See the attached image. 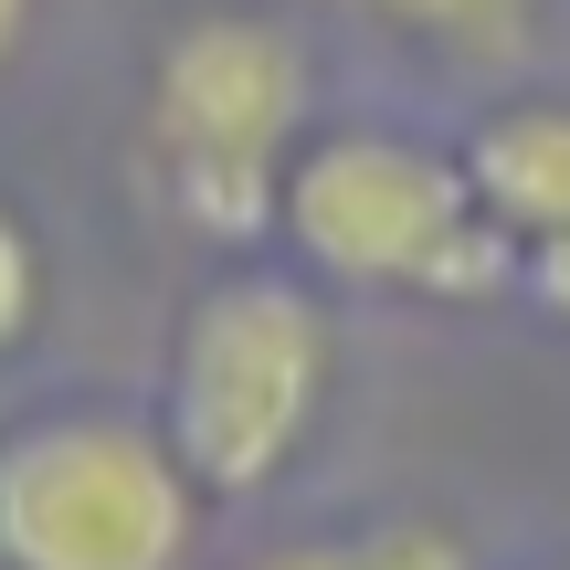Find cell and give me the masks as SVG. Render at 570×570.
I'll return each instance as SVG.
<instances>
[{
  "label": "cell",
  "instance_id": "cell-1",
  "mask_svg": "<svg viewBox=\"0 0 570 570\" xmlns=\"http://www.w3.org/2000/svg\"><path fill=\"white\" fill-rule=\"evenodd\" d=\"M148 180L202 244L275 233L285 169L317 138V42L265 0H202L148 42Z\"/></svg>",
  "mask_w": 570,
  "mask_h": 570
},
{
  "label": "cell",
  "instance_id": "cell-2",
  "mask_svg": "<svg viewBox=\"0 0 570 570\" xmlns=\"http://www.w3.org/2000/svg\"><path fill=\"white\" fill-rule=\"evenodd\" d=\"M275 244L327 296H518V254L475 202L465 148L402 117H317V138L285 169Z\"/></svg>",
  "mask_w": 570,
  "mask_h": 570
},
{
  "label": "cell",
  "instance_id": "cell-3",
  "mask_svg": "<svg viewBox=\"0 0 570 570\" xmlns=\"http://www.w3.org/2000/svg\"><path fill=\"white\" fill-rule=\"evenodd\" d=\"M338 306L306 265H223L180 296L159 360V433L212 508L265 497L327 423Z\"/></svg>",
  "mask_w": 570,
  "mask_h": 570
},
{
  "label": "cell",
  "instance_id": "cell-4",
  "mask_svg": "<svg viewBox=\"0 0 570 570\" xmlns=\"http://www.w3.org/2000/svg\"><path fill=\"white\" fill-rule=\"evenodd\" d=\"M202 518L159 412L42 402L0 423V570H190Z\"/></svg>",
  "mask_w": 570,
  "mask_h": 570
},
{
  "label": "cell",
  "instance_id": "cell-5",
  "mask_svg": "<svg viewBox=\"0 0 570 570\" xmlns=\"http://www.w3.org/2000/svg\"><path fill=\"white\" fill-rule=\"evenodd\" d=\"M454 148L518 254V296L570 327V96H497Z\"/></svg>",
  "mask_w": 570,
  "mask_h": 570
},
{
  "label": "cell",
  "instance_id": "cell-6",
  "mask_svg": "<svg viewBox=\"0 0 570 570\" xmlns=\"http://www.w3.org/2000/svg\"><path fill=\"white\" fill-rule=\"evenodd\" d=\"M233 570H487V550L465 539V518H370V529H327V539H275V550L233 560Z\"/></svg>",
  "mask_w": 570,
  "mask_h": 570
},
{
  "label": "cell",
  "instance_id": "cell-7",
  "mask_svg": "<svg viewBox=\"0 0 570 570\" xmlns=\"http://www.w3.org/2000/svg\"><path fill=\"white\" fill-rule=\"evenodd\" d=\"M370 21L444 63H508V53H529L539 0H370Z\"/></svg>",
  "mask_w": 570,
  "mask_h": 570
},
{
  "label": "cell",
  "instance_id": "cell-8",
  "mask_svg": "<svg viewBox=\"0 0 570 570\" xmlns=\"http://www.w3.org/2000/svg\"><path fill=\"white\" fill-rule=\"evenodd\" d=\"M42 306H53V254H42L32 212L0 202V348H21L42 327Z\"/></svg>",
  "mask_w": 570,
  "mask_h": 570
},
{
  "label": "cell",
  "instance_id": "cell-9",
  "mask_svg": "<svg viewBox=\"0 0 570 570\" xmlns=\"http://www.w3.org/2000/svg\"><path fill=\"white\" fill-rule=\"evenodd\" d=\"M32 21H42V0H0V75L21 63V42H32Z\"/></svg>",
  "mask_w": 570,
  "mask_h": 570
},
{
  "label": "cell",
  "instance_id": "cell-10",
  "mask_svg": "<svg viewBox=\"0 0 570 570\" xmlns=\"http://www.w3.org/2000/svg\"><path fill=\"white\" fill-rule=\"evenodd\" d=\"M539 570H570V560H539Z\"/></svg>",
  "mask_w": 570,
  "mask_h": 570
}]
</instances>
